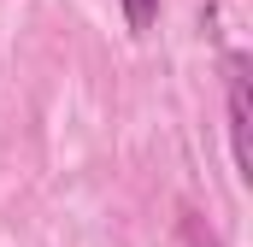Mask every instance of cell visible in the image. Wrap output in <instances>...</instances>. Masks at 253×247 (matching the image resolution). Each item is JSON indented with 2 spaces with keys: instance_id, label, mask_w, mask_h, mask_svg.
Here are the masks:
<instances>
[{
  "instance_id": "1",
  "label": "cell",
  "mask_w": 253,
  "mask_h": 247,
  "mask_svg": "<svg viewBox=\"0 0 253 247\" xmlns=\"http://www.w3.org/2000/svg\"><path fill=\"white\" fill-rule=\"evenodd\" d=\"M253 65L242 47L224 53V118H230V159H236V177L253 183Z\"/></svg>"
},
{
  "instance_id": "2",
  "label": "cell",
  "mask_w": 253,
  "mask_h": 247,
  "mask_svg": "<svg viewBox=\"0 0 253 247\" xmlns=\"http://www.w3.org/2000/svg\"><path fill=\"white\" fill-rule=\"evenodd\" d=\"M118 12H124L129 36H147V30L159 24V0H118Z\"/></svg>"
}]
</instances>
